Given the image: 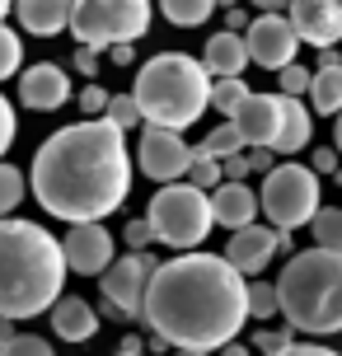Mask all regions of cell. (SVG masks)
<instances>
[{"mask_svg": "<svg viewBox=\"0 0 342 356\" xmlns=\"http://www.w3.org/2000/svg\"><path fill=\"white\" fill-rule=\"evenodd\" d=\"M141 319L174 352H220L249 323V277L225 253L188 249L155 267Z\"/></svg>", "mask_w": 342, "mask_h": 356, "instance_id": "6da1fadb", "label": "cell"}, {"mask_svg": "<svg viewBox=\"0 0 342 356\" xmlns=\"http://www.w3.org/2000/svg\"><path fill=\"white\" fill-rule=\"evenodd\" d=\"M28 183H33L38 207L56 220H71V225L104 220L131 193L127 131L113 127L108 118L61 127L38 145Z\"/></svg>", "mask_w": 342, "mask_h": 356, "instance_id": "7a4b0ae2", "label": "cell"}, {"mask_svg": "<svg viewBox=\"0 0 342 356\" xmlns=\"http://www.w3.org/2000/svg\"><path fill=\"white\" fill-rule=\"evenodd\" d=\"M66 253L52 230L38 220H0V314L5 319H38L61 300L66 286Z\"/></svg>", "mask_w": 342, "mask_h": 356, "instance_id": "3957f363", "label": "cell"}, {"mask_svg": "<svg viewBox=\"0 0 342 356\" xmlns=\"http://www.w3.org/2000/svg\"><path fill=\"white\" fill-rule=\"evenodd\" d=\"M277 305L295 333H309V338L342 333V253L319 249V244L291 253L277 277Z\"/></svg>", "mask_w": 342, "mask_h": 356, "instance_id": "277c9868", "label": "cell"}, {"mask_svg": "<svg viewBox=\"0 0 342 356\" xmlns=\"http://www.w3.org/2000/svg\"><path fill=\"white\" fill-rule=\"evenodd\" d=\"M131 99L141 104L145 122L183 131L211 108V71L188 52H155L136 66Z\"/></svg>", "mask_w": 342, "mask_h": 356, "instance_id": "5b68a950", "label": "cell"}, {"mask_svg": "<svg viewBox=\"0 0 342 356\" xmlns=\"http://www.w3.org/2000/svg\"><path fill=\"white\" fill-rule=\"evenodd\" d=\"M145 220L155 225V239H160L164 249L188 253V249H197L202 239L211 234V225H216V216H211V193L193 188L188 178L164 183L160 193L150 197Z\"/></svg>", "mask_w": 342, "mask_h": 356, "instance_id": "8992f818", "label": "cell"}, {"mask_svg": "<svg viewBox=\"0 0 342 356\" xmlns=\"http://www.w3.org/2000/svg\"><path fill=\"white\" fill-rule=\"evenodd\" d=\"M258 202H263V216L277 230H300L314 220V211L324 207V183L309 164H272L263 174V188H258Z\"/></svg>", "mask_w": 342, "mask_h": 356, "instance_id": "52a82bcc", "label": "cell"}, {"mask_svg": "<svg viewBox=\"0 0 342 356\" xmlns=\"http://www.w3.org/2000/svg\"><path fill=\"white\" fill-rule=\"evenodd\" d=\"M150 29V0H75L71 33L80 47L108 52L113 42H136Z\"/></svg>", "mask_w": 342, "mask_h": 356, "instance_id": "ba28073f", "label": "cell"}, {"mask_svg": "<svg viewBox=\"0 0 342 356\" xmlns=\"http://www.w3.org/2000/svg\"><path fill=\"white\" fill-rule=\"evenodd\" d=\"M155 258L145 249H131L127 258H113L104 272H99V291H104V314L113 319H141L145 305V286L155 277Z\"/></svg>", "mask_w": 342, "mask_h": 356, "instance_id": "9c48e42d", "label": "cell"}, {"mask_svg": "<svg viewBox=\"0 0 342 356\" xmlns=\"http://www.w3.org/2000/svg\"><path fill=\"white\" fill-rule=\"evenodd\" d=\"M136 164H141V174L155 178V183H179V178L188 174V164H193V145L183 141V131H174V127L145 122L141 141H136Z\"/></svg>", "mask_w": 342, "mask_h": 356, "instance_id": "30bf717a", "label": "cell"}, {"mask_svg": "<svg viewBox=\"0 0 342 356\" xmlns=\"http://www.w3.org/2000/svg\"><path fill=\"white\" fill-rule=\"evenodd\" d=\"M244 42H249V61L263 71H282L300 52V33L286 15H253L244 29Z\"/></svg>", "mask_w": 342, "mask_h": 356, "instance_id": "8fae6325", "label": "cell"}, {"mask_svg": "<svg viewBox=\"0 0 342 356\" xmlns=\"http://www.w3.org/2000/svg\"><path fill=\"white\" fill-rule=\"evenodd\" d=\"M61 253H66V267H71V272H80V277H99V272L113 263L117 244H113V230L104 225V220H80V225L66 230Z\"/></svg>", "mask_w": 342, "mask_h": 356, "instance_id": "7c38bea8", "label": "cell"}, {"mask_svg": "<svg viewBox=\"0 0 342 356\" xmlns=\"http://www.w3.org/2000/svg\"><path fill=\"white\" fill-rule=\"evenodd\" d=\"M286 19L309 47H338L342 42V0H291Z\"/></svg>", "mask_w": 342, "mask_h": 356, "instance_id": "4fadbf2b", "label": "cell"}, {"mask_svg": "<svg viewBox=\"0 0 342 356\" xmlns=\"http://www.w3.org/2000/svg\"><path fill=\"white\" fill-rule=\"evenodd\" d=\"M71 99V75L61 71L56 61H38L28 71H19V104L33 113H56Z\"/></svg>", "mask_w": 342, "mask_h": 356, "instance_id": "5bb4252c", "label": "cell"}, {"mask_svg": "<svg viewBox=\"0 0 342 356\" xmlns=\"http://www.w3.org/2000/svg\"><path fill=\"white\" fill-rule=\"evenodd\" d=\"M277 225H244V230H230V244H225V258L230 267H239L244 277H263L268 263L277 258Z\"/></svg>", "mask_w": 342, "mask_h": 356, "instance_id": "9a60e30c", "label": "cell"}, {"mask_svg": "<svg viewBox=\"0 0 342 356\" xmlns=\"http://www.w3.org/2000/svg\"><path fill=\"white\" fill-rule=\"evenodd\" d=\"M230 122L244 136V145H272L277 127H282V94H249L230 113Z\"/></svg>", "mask_w": 342, "mask_h": 356, "instance_id": "2e32d148", "label": "cell"}, {"mask_svg": "<svg viewBox=\"0 0 342 356\" xmlns=\"http://www.w3.org/2000/svg\"><path fill=\"white\" fill-rule=\"evenodd\" d=\"M258 211H263V202H258V188H249V183L220 178L216 188H211V216H216V225H225V230L253 225Z\"/></svg>", "mask_w": 342, "mask_h": 356, "instance_id": "e0dca14e", "label": "cell"}, {"mask_svg": "<svg viewBox=\"0 0 342 356\" xmlns=\"http://www.w3.org/2000/svg\"><path fill=\"white\" fill-rule=\"evenodd\" d=\"M71 10L75 0H15V19L24 33L33 38H56L71 29Z\"/></svg>", "mask_w": 342, "mask_h": 356, "instance_id": "ac0fdd59", "label": "cell"}, {"mask_svg": "<svg viewBox=\"0 0 342 356\" xmlns=\"http://www.w3.org/2000/svg\"><path fill=\"white\" fill-rule=\"evenodd\" d=\"M202 66L211 71V80L244 75L249 71V42H244V33H230V29L211 33L206 38V52H202Z\"/></svg>", "mask_w": 342, "mask_h": 356, "instance_id": "d6986e66", "label": "cell"}, {"mask_svg": "<svg viewBox=\"0 0 342 356\" xmlns=\"http://www.w3.org/2000/svg\"><path fill=\"white\" fill-rule=\"evenodd\" d=\"M52 333L61 342H90L99 333V309L80 296H61L52 305Z\"/></svg>", "mask_w": 342, "mask_h": 356, "instance_id": "ffe728a7", "label": "cell"}, {"mask_svg": "<svg viewBox=\"0 0 342 356\" xmlns=\"http://www.w3.org/2000/svg\"><path fill=\"white\" fill-rule=\"evenodd\" d=\"M314 136V118L305 113V99L295 94H282V127H277V141H272V155H300Z\"/></svg>", "mask_w": 342, "mask_h": 356, "instance_id": "44dd1931", "label": "cell"}, {"mask_svg": "<svg viewBox=\"0 0 342 356\" xmlns=\"http://www.w3.org/2000/svg\"><path fill=\"white\" fill-rule=\"evenodd\" d=\"M309 104L324 118H338L342 113V66H319L314 80H309Z\"/></svg>", "mask_w": 342, "mask_h": 356, "instance_id": "7402d4cb", "label": "cell"}, {"mask_svg": "<svg viewBox=\"0 0 342 356\" xmlns=\"http://www.w3.org/2000/svg\"><path fill=\"white\" fill-rule=\"evenodd\" d=\"M160 15L174 24V29H197L216 15V0H160Z\"/></svg>", "mask_w": 342, "mask_h": 356, "instance_id": "603a6c76", "label": "cell"}, {"mask_svg": "<svg viewBox=\"0 0 342 356\" xmlns=\"http://www.w3.org/2000/svg\"><path fill=\"white\" fill-rule=\"evenodd\" d=\"M193 150H197V155H211V160H225V155H239V150H249V145H244L239 131H234V122L225 118V122H220L216 131H206V141L193 145Z\"/></svg>", "mask_w": 342, "mask_h": 356, "instance_id": "cb8c5ba5", "label": "cell"}, {"mask_svg": "<svg viewBox=\"0 0 342 356\" xmlns=\"http://www.w3.org/2000/svg\"><path fill=\"white\" fill-rule=\"evenodd\" d=\"M309 230H314V244L319 249L342 253V207H319L314 220H309Z\"/></svg>", "mask_w": 342, "mask_h": 356, "instance_id": "d4e9b609", "label": "cell"}, {"mask_svg": "<svg viewBox=\"0 0 342 356\" xmlns=\"http://www.w3.org/2000/svg\"><path fill=\"white\" fill-rule=\"evenodd\" d=\"M253 89L244 85V75H225V80H211V108H216L220 118H230L234 108L249 99Z\"/></svg>", "mask_w": 342, "mask_h": 356, "instance_id": "484cf974", "label": "cell"}, {"mask_svg": "<svg viewBox=\"0 0 342 356\" xmlns=\"http://www.w3.org/2000/svg\"><path fill=\"white\" fill-rule=\"evenodd\" d=\"M24 193H28V178L19 174L15 164L0 160V220H5V216H15V207L24 202Z\"/></svg>", "mask_w": 342, "mask_h": 356, "instance_id": "4316f807", "label": "cell"}, {"mask_svg": "<svg viewBox=\"0 0 342 356\" xmlns=\"http://www.w3.org/2000/svg\"><path fill=\"white\" fill-rule=\"evenodd\" d=\"M272 314H282V305H277V282H258V277H249V319H263L268 323Z\"/></svg>", "mask_w": 342, "mask_h": 356, "instance_id": "83f0119b", "label": "cell"}, {"mask_svg": "<svg viewBox=\"0 0 342 356\" xmlns=\"http://www.w3.org/2000/svg\"><path fill=\"white\" fill-rule=\"evenodd\" d=\"M104 118H108L113 127H122V131H131V127H145L141 104H136L131 94H108V108H104Z\"/></svg>", "mask_w": 342, "mask_h": 356, "instance_id": "f1b7e54d", "label": "cell"}, {"mask_svg": "<svg viewBox=\"0 0 342 356\" xmlns=\"http://www.w3.org/2000/svg\"><path fill=\"white\" fill-rule=\"evenodd\" d=\"M188 183H193V188H202V193H211V188H216L220 178V160H211V155H197V150H193V164H188Z\"/></svg>", "mask_w": 342, "mask_h": 356, "instance_id": "f546056e", "label": "cell"}, {"mask_svg": "<svg viewBox=\"0 0 342 356\" xmlns=\"http://www.w3.org/2000/svg\"><path fill=\"white\" fill-rule=\"evenodd\" d=\"M19 66H24V42H19L15 29L0 24V80H10Z\"/></svg>", "mask_w": 342, "mask_h": 356, "instance_id": "4dcf8cb0", "label": "cell"}, {"mask_svg": "<svg viewBox=\"0 0 342 356\" xmlns=\"http://www.w3.org/2000/svg\"><path fill=\"white\" fill-rule=\"evenodd\" d=\"M291 342H295V328H263V333H253V352H263V356H277V352H286Z\"/></svg>", "mask_w": 342, "mask_h": 356, "instance_id": "1f68e13d", "label": "cell"}, {"mask_svg": "<svg viewBox=\"0 0 342 356\" xmlns=\"http://www.w3.org/2000/svg\"><path fill=\"white\" fill-rule=\"evenodd\" d=\"M0 356H56V352H52V342L33 338V333H15V338L0 347Z\"/></svg>", "mask_w": 342, "mask_h": 356, "instance_id": "d6a6232c", "label": "cell"}, {"mask_svg": "<svg viewBox=\"0 0 342 356\" xmlns=\"http://www.w3.org/2000/svg\"><path fill=\"white\" fill-rule=\"evenodd\" d=\"M282 94H295V99H305L309 94V80H314V75L305 71V66H300V61H291V66H282Z\"/></svg>", "mask_w": 342, "mask_h": 356, "instance_id": "836d02e7", "label": "cell"}, {"mask_svg": "<svg viewBox=\"0 0 342 356\" xmlns=\"http://www.w3.org/2000/svg\"><path fill=\"white\" fill-rule=\"evenodd\" d=\"M122 239H127V249H150L155 244V225L150 220H127V230H122Z\"/></svg>", "mask_w": 342, "mask_h": 356, "instance_id": "e575fe53", "label": "cell"}, {"mask_svg": "<svg viewBox=\"0 0 342 356\" xmlns=\"http://www.w3.org/2000/svg\"><path fill=\"white\" fill-rule=\"evenodd\" d=\"M104 108H108V89H104V85H85V89H80V113L104 118Z\"/></svg>", "mask_w": 342, "mask_h": 356, "instance_id": "d590c367", "label": "cell"}, {"mask_svg": "<svg viewBox=\"0 0 342 356\" xmlns=\"http://www.w3.org/2000/svg\"><path fill=\"white\" fill-rule=\"evenodd\" d=\"M15 131H19V118H15V108H10V99L0 94V155L15 145Z\"/></svg>", "mask_w": 342, "mask_h": 356, "instance_id": "8d00e7d4", "label": "cell"}, {"mask_svg": "<svg viewBox=\"0 0 342 356\" xmlns=\"http://www.w3.org/2000/svg\"><path fill=\"white\" fill-rule=\"evenodd\" d=\"M338 164H342V155H338V145H319L314 155H309V169L324 178V174H338Z\"/></svg>", "mask_w": 342, "mask_h": 356, "instance_id": "74e56055", "label": "cell"}, {"mask_svg": "<svg viewBox=\"0 0 342 356\" xmlns=\"http://www.w3.org/2000/svg\"><path fill=\"white\" fill-rule=\"evenodd\" d=\"M220 174L230 178V183H244V178L253 174V169H249V150H239V155H225V160H220Z\"/></svg>", "mask_w": 342, "mask_h": 356, "instance_id": "f35d334b", "label": "cell"}, {"mask_svg": "<svg viewBox=\"0 0 342 356\" xmlns=\"http://www.w3.org/2000/svg\"><path fill=\"white\" fill-rule=\"evenodd\" d=\"M75 71L80 75H99V52H94V47H80V42H75Z\"/></svg>", "mask_w": 342, "mask_h": 356, "instance_id": "ab89813d", "label": "cell"}, {"mask_svg": "<svg viewBox=\"0 0 342 356\" xmlns=\"http://www.w3.org/2000/svg\"><path fill=\"white\" fill-rule=\"evenodd\" d=\"M277 356H342V352H333V347H319V342H291L286 352H277Z\"/></svg>", "mask_w": 342, "mask_h": 356, "instance_id": "60d3db41", "label": "cell"}, {"mask_svg": "<svg viewBox=\"0 0 342 356\" xmlns=\"http://www.w3.org/2000/svg\"><path fill=\"white\" fill-rule=\"evenodd\" d=\"M249 169L253 174H268L272 169V145H249Z\"/></svg>", "mask_w": 342, "mask_h": 356, "instance_id": "b9f144b4", "label": "cell"}, {"mask_svg": "<svg viewBox=\"0 0 342 356\" xmlns=\"http://www.w3.org/2000/svg\"><path fill=\"white\" fill-rule=\"evenodd\" d=\"M108 56H113V66H136V42H113Z\"/></svg>", "mask_w": 342, "mask_h": 356, "instance_id": "7bdbcfd3", "label": "cell"}, {"mask_svg": "<svg viewBox=\"0 0 342 356\" xmlns=\"http://www.w3.org/2000/svg\"><path fill=\"white\" fill-rule=\"evenodd\" d=\"M225 29H230V33H244V29H249V10L230 5V10H225Z\"/></svg>", "mask_w": 342, "mask_h": 356, "instance_id": "ee69618b", "label": "cell"}, {"mask_svg": "<svg viewBox=\"0 0 342 356\" xmlns=\"http://www.w3.org/2000/svg\"><path fill=\"white\" fill-rule=\"evenodd\" d=\"M253 10H258V15H286V5L291 0H249Z\"/></svg>", "mask_w": 342, "mask_h": 356, "instance_id": "f6af8a7d", "label": "cell"}, {"mask_svg": "<svg viewBox=\"0 0 342 356\" xmlns=\"http://www.w3.org/2000/svg\"><path fill=\"white\" fill-rule=\"evenodd\" d=\"M319 66H342V52L338 47H319Z\"/></svg>", "mask_w": 342, "mask_h": 356, "instance_id": "bcb514c9", "label": "cell"}, {"mask_svg": "<svg viewBox=\"0 0 342 356\" xmlns=\"http://www.w3.org/2000/svg\"><path fill=\"white\" fill-rule=\"evenodd\" d=\"M220 356H253V347H244V342H225V347H220Z\"/></svg>", "mask_w": 342, "mask_h": 356, "instance_id": "7dc6e473", "label": "cell"}, {"mask_svg": "<svg viewBox=\"0 0 342 356\" xmlns=\"http://www.w3.org/2000/svg\"><path fill=\"white\" fill-rule=\"evenodd\" d=\"M10 338H15V319H5V314H0V347H5Z\"/></svg>", "mask_w": 342, "mask_h": 356, "instance_id": "c3c4849f", "label": "cell"}, {"mask_svg": "<svg viewBox=\"0 0 342 356\" xmlns=\"http://www.w3.org/2000/svg\"><path fill=\"white\" fill-rule=\"evenodd\" d=\"M122 352H145V342L136 338V333H127V338H122Z\"/></svg>", "mask_w": 342, "mask_h": 356, "instance_id": "681fc988", "label": "cell"}, {"mask_svg": "<svg viewBox=\"0 0 342 356\" xmlns=\"http://www.w3.org/2000/svg\"><path fill=\"white\" fill-rule=\"evenodd\" d=\"M333 145H338V155H342V113L333 118Z\"/></svg>", "mask_w": 342, "mask_h": 356, "instance_id": "f907efd6", "label": "cell"}, {"mask_svg": "<svg viewBox=\"0 0 342 356\" xmlns=\"http://www.w3.org/2000/svg\"><path fill=\"white\" fill-rule=\"evenodd\" d=\"M15 10V0H0V24H5V15Z\"/></svg>", "mask_w": 342, "mask_h": 356, "instance_id": "816d5d0a", "label": "cell"}, {"mask_svg": "<svg viewBox=\"0 0 342 356\" xmlns=\"http://www.w3.org/2000/svg\"><path fill=\"white\" fill-rule=\"evenodd\" d=\"M230 5H239V0H216V10H230Z\"/></svg>", "mask_w": 342, "mask_h": 356, "instance_id": "f5cc1de1", "label": "cell"}, {"mask_svg": "<svg viewBox=\"0 0 342 356\" xmlns=\"http://www.w3.org/2000/svg\"><path fill=\"white\" fill-rule=\"evenodd\" d=\"M174 356H211V352H183V347H179V352H174Z\"/></svg>", "mask_w": 342, "mask_h": 356, "instance_id": "db71d44e", "label": "cell"}, {"mask_svg": "<svg viewBox=\"0 0 342 356\" xmlns=\"http://www.w3.org/2000/svg\"><path fill=\"white\" fill-rule=\"evenodd\" d=\"M113 356H145V352H122V347H117V352H113Z\"/></svg>", "mask_w": 342, "mask_h": 356, "instance_id": "11a10c76", "label": "cell"}]
</instances>
